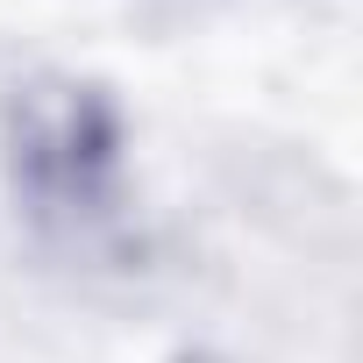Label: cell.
<instances>
[{
	"label": "cell",
	"instance_id": "cell-1",
	"mask_svg": "<svg viewBox=\"0 0 363 363\" xmlns=\"http://www.w3.org/2000/svg\"><path fill=\"white\" fill-rule=\"evenodd\" d=\"M0 157L43 235H93L121 214V107L100 79H22L0 107Z\"/></svg>",
	"mask_w": 363,
	"mask_h": 363
}]
</instances>
